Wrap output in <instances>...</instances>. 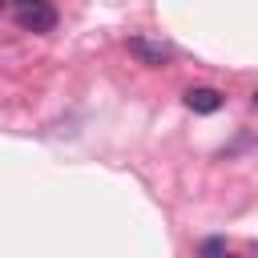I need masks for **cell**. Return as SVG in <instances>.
I'll return each mask as SVG.
<instances>
[{"label":"cell","instance_id":"8992f818","mask_svg":"<svg viewBox=\"0 0 258 258\" xmlns=\"http://www.w3.org/2000/svg\"><path fill=\"white\" fill-rule=\"evenodd\" d=\"M254 109H258V89H254Z\"/></svg>","mask_w":258,"mask_h":258},{"label":"cell","instance_id":"52a82bcc","mask_svg":"<svg viewBox=\"0 0 258 258\" xmlns=\"http://www.w3.org/2000/svg\"><path fill=\"white\" fill-rule=\"evenodd\" d=\"M222 258H242V254H222Z\"/></svg>","mask_w":258,"mask_h":258},{"label":"cell","instance_id":"9c48e42d","mask_svg":"<svg viewBox=\"0 0 258 258\" xmlns=\"http://www.w3.org/2000/svg\"><path fill=\"white\" fill-rule=\"evenodd\" d=\"M4 4H8V0H0V8H4Z\"/></svg>","mask_w":258,"mask_h":258},{"label":"cell","instance_id":"5b68a950","mask_svg":"<svg viewBox=\"0 0 258 258\" xmlns=\"http://www.w3.org/2000/svg\"><path fill=\"white\" fill-rule=\"evenodd\" d=\"M250 258H258V242H250Z\"/></svg>","mask_w":258,"mask_h":258},{"label":"cell","instance_id":"6da1fadb","mask_svg":"<svg viewBox=\"0 0 258 258\" xmlns=\"http://www.w3.org/2000/svg\"><path fill=\"white\" fill-rule=\"evenodd\" d=\"M16 24L24 32H48L56 24V8L48 0H32V4H20L16 8Z\"/></svg>","mask_w":258,"mask_h":258},{"label":"cell","instance_id":"7a4b0ae2","mask_svg":"<svg viewBox=\"0 0 258 258\" xmlns=\"http://www.w3.org/2000/svg\"><path fill=\"white\" fill-rule=\"evenodd\" d=\"M129 52H133L141 64H149V69H165V64H169V56H173V48H169V44L149 40V36H129Z\"/></svg>","mask_w":258,"mask_h":258},{"label":"cell","instance_id":"277c9868","mask_svg":"<svg viewBox=\"0 0 258 258\" xmlns=\"http://www.w3.org/2000/svg\"><path fill=\"white\" fill-rule=\"evenodd\" d=\"M198 254H202V258H222V254H226V242H222V238H206Z\"/></svg>","mask_w":258,"mask_h":258},{"label":"cell","instance_id":"ba28073f","mask_svg":"<svg viewBox=\"0 0 258 258\" xmlns=\"http://www.w3.org/2000/svg\"><path fill=\"white\" fill-rule=\"evenodd\" d=\"M16 4H32V0H16Z\"/></svg>","mask_w":258,"mask_h":258},{"label":"cell","instance_id":"3957f363","mask_svg":"<svg viewBox=\"0 0 258 258\" xmlns=\"http://www.w3.org/2000/svg\"><path fill=\"white\" fill-rule=\"evenodd\" d=\"M185 105H189L194 113H218V109H222V93L210 89V85H198V89L185 93Z\"/></svg>","mask_w":258,"mask_h":258}]
</instances>
